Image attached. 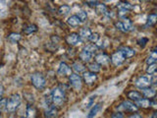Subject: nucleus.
Here are the masks:
<instances>
[{
  "mask_svg": "<svg viewBox=\"0 0 157 118\" xmlns=\"http://www.w3.org/2000/svg\"><path fill=\"white\" fill-rule=\"evenodd\" d=\"M87 68H88V70H90V72H93V73H98V72H100V70H101L100 65H99V64H97L96 62L90 63Z\"/></svg>",
  "mask_w": 157,
  "mask_h": 118,
  "instance_id": "29",
  "label": "nucleus"
},
{
  "mask_svg": "<svg viewBox=\"0 0 157 118\" xmlns=\"http://www.w3.org/2000/svg\"><path fill=\"white\" fill-rule=\"evenodd\" d=\"M123 26H124V29H125V32H129L132 29V22L129 18H124V21H121Z\"/></svg>",
  "mask_w": 157,
  "mask_h": 118,
  "instance_id": "26",
  "label": "nucleus"
},
{
  "mask_svg": "<svg viewBox=\"0 0 157 118\" xmlns=\"http://www.w3.org/2000/svg\"><path fill=\"white\" fill-rule=\"evenodd\" d=\"M31 81H32V84L33 85V87L37 88V90H42L46 85L45 78H44V76L41 73H38V72L33 74L31 76Z\"/></svg>",
  "mask_w": 157,
  "mask_h": 118,
  "instance_id": "2",
  "label": "nucleus"
},
{
  "mask_svg": "<svg viewBox=\"0 0 157 118\" xmlns=\"http://www.w3.org/2000/svg\"><path fill=\"white\" fill-rule=\"evenodd\" d=\"M93 56V54L91 52H90L88 50H86V49L83 48L82 50L80 52V54H78V57H80V59L82 61V62H90L91 60V58Z\"/></svg>",
  "mask_w": 157,
  "mask_h": 118,
  "instance_id": "13",
  "label": "nucleus"
},
{
  "mask_svg": "<svg viewBox=\"0 0 157 118\" xmlns=\"http://www.w3.org/2000/svg\"><path fill=\"white\" fill-rule=\"evenodd\" d=\"M91 33V30L90 28H82L78 32V36H80L81 39H88Z\"/></svg>",
  "mask_w": 157,
  "mask_h": 118,
  "instance_id": "20",
  "label": "nucleus"
},
{
  "mask_svg": "<svg viewBox=\"0 0 157 118\" xmlns=\"http://www.w3.org/2000/svg\"><path fill=\"white\" fill-rule=\"evenodd\" d=\"M58 75L60 76H70L72 74V68L65 62H61L58 68Z\"/></svg>",
  "mask_w": 157,
  "mask_h": 118,
  "instance_id": "10",
  "label": "nucleus"
},
{
  "mask_svg": "<svg viewBox=\"0 0 157 118\" xmlns=\"http://www.w3.org/2000/svg\"><path fill=\"white\" fill-rule=\"evenodd\" d=\"M21 118H26V117H21Z\"/></svg>",
  "mask_w": 157,
  "mask_h": 118,
  "instance_id": "45",
  "label": "nucleus"
},
{
  "mask_svg": "<svg viewBox=\"0 0 157 118\" xmlns=\"http://www.w3.org/2000/svg\"><path fill=\"white\" fill-rule=\"evenodd\" d=\"M77 16H78V18L80 19V21L82 23V22H85L86 20L87 19V14H86V12H85V11H80V12H78L77 13Z\"/></svg>",
  "mask_w": 157,
  "mask_h": 118,
  "instance_id": "32",
  "label": "nucleus"
},
{
  "mask_svg": "<svg viewBox=\"0 0 157 118\" xmlns=\"http://www.w3.org/2000/svg\"><path fill=\"white\" fill-rule=\"evenodd\" d=\"M156 20H157V16L156 14H150L148 18H147V22L145 24V27H152L154 26L155 23H156Z\"/></svg>",
  "mask_w": 157,
  "mask_h": 118,
  "instance_id": "27",
  "label": "nucleus"
},
{
  "mask_svg": "<svg viewBox=\"0 0 157 118\" xmlns=\"http://www.w3.org/2000/svg\"><path fill=\"white\" fill-rule=\"evenodd\" d=\"M94 8H95V11L98 15H105L107 13V6L103 3L99 2Z\"/></svg>",
  "mask_w": 157,
  "mask_h": 118,
  "instance_id": "23",
  "label": "nucleus"
},
{
  "mask_svg": "<svg viewBox=\"0 0 157 118\" xmlns=\"http://www.w3.org/2000/svg\"><path fill=\"white\" fill-rule=\"evenodd\" d=\"M157 61V51L156 49H153V50L151 51L150 55L146 58V63L148 64H153V63H156Z\"/></svg>",
  "mask_w": 157,
  "mask_h": 118,
  "instance_id": "25",
  "label": "nucleus"
},
{
  "mask_svg": "<svg viewBox=\"0 0 157 118\" xmlns=\"http://www.w3.org/2000/svg\"><path fill=\"white\" fill-rule=\"evenodd\" d=\"M152 83V80L150 76H140L136 80V86L139 88H145L150 87Z\"/></svg>",
  "mask_w": 157,
  "mask_h": 118,
  "instance_id": "6",
  "label": "nucleus"
},
{
  "mask_svg": "<svg viewBox=\"0 0 157 118\" xmlns=\"http://www.w3.org/2000/svg\"><path fill=\"white\" fill-rule=\"evenodd\" d=\"M50 1H53V0H50Z\"/></svg>",
  "mask_w": 157,
  "mask_h": 118,
  "instance_id": "46",
  "label": "nucleus"
},
{
  "mask_svg": "<svg viewBox=\"0 0 157 118\" xmlns=\"http://www.w3.org/2000/svg\"><path fill=\"white\" fill-rule=\"evenodd\" d=\"M140 1H148V0H140Z\"/></svg>",
  "mask_w": 157,
  "mask_h": 118,
  "instance_id": "44",
  "label": "nucleus"
},
{
  "mask_svg": "<svg viewBox=\"0 0 157 118\" xmlns=\"http://www.w3.org/2000/svg\"><path fill=\"white\" fill-rule=\"evenodd\" d=\"M67 24L69 25L70 27H73V28H77L80 25L82 24V22L80 21V19L78 18L77 15H73V16L69 17L68 20H67Z\"/></svg>",
  "mask_w": 157,
  "mask_h": 118,
  "instance_id": "15",
  "label": "nucleus"
},
{
  "mask_svg": "<svg viewBox=\"0 0 157 118\" xmlns=\"http://www.w3.org/2000/svg\"><path fill=\"white\" fill-rule=\"evenodd\" d=\"M118 50H120L123 53V55L126 57V59L132 57L135 55V53H136L134 49L129 47V46H122V47H120L119 49H118Z\"/></svg>",
  "mask_w": 157,
  "mask_h": 118,
  "instance_id": "14",
  "label": "nucleus"
},
{
  "mask_svg": "<svg viewBox=\"0 0 157 118\" xmlns=\"http://www.w3.org/2000/svg\"><path fill=\"white\" fill-rule=\"evenodd\" d=\"M51 101L55 106H62L66 101L65 91L61 88H54L51 92Z\"/></svg>",
  "mask_w": 157,
  "mask_h": 118,
  "instance_id": "1",
  "label": "nucleus"
},
{
  "mask_svg": "<svg viewBox=\"0 0 157 118\" xmlns=\"http://www.w3.org/2000/svg\"><path fill=\"white\" fill-rule=\"evenodd\" d=\"M57 113H58L57 108L55 106H50L44 112V116H45V118H56Z\"/></svg>",
  "mask_w": 157,
  "mask_h": 118,
  "instance_id": "19",
  "label": "nucleus"
},
{
  "mask_svg": "<svg viewBox=\"0 0 157 118\" xmlns=\"http://www.w3.org/2000/svg\"><path fill=\"white\" fill-rule=\"evenodd\" d=\"M0 117H1V116H0Z\"/></svg>",
  "mask_w": 157,
  "mask_h": 118,
  "instance_id": "47",
  "label": "nucleus"
},
{
  "mask_svg": "<svg viewBox=\"0 0 157 118\" xmlns=\"http://www.w3.org/2000/svg\"><path fill=\"white\" fill-rule=\"evenodd\" d=\"M151 104H152V102L149 98H140V100L136 101V105L142 107V108H148L151 106Z\"/></svg>",
  "mask_w": 157,
  "mask_h": 118,
  "instance_id": "18",
  "label": "nucleus"
},
{
  "mask_svg": "<svg viewBox=\"0 0 157 118\" xmlns=\"http://www.w3.org/2000/svg\"><path fill=\"white\" fill-rule=\"evenodd\" d=\"M69 82H70V85L75 88V90H81L82 87V79L80 75H78L77 73L75 74H71L69 76Z\"/></svg>",
  "mask_w": 157,
  "mask_h": 118,
  "instance_id": "4",
  "label": "nucleus"
},
{
  "mask_svg": "<svg viewBox=\"0 0 157 118\" xmlns=\"http://www.w3.org/2000/svg\"><path fill=\"white\" fill-rule=\"evenodd\" d=\"M101 105H102V103H101V102L96 103V104L93 105V106L91 107V109L90 110V112H88V114L86 115V118H94V116L97 114V112L100 110Z\"/></svg>",
  "mask_w": 157,
  "mask_h": 118,
  "instance_id": "17",
  "label": "nucleus"
},
{
  "mask_svg": "<svg viewBox=\"0 0 157 118\" xmlns=\"http://www.w3.org/2000/svg\"><path fill=\"white\" fill-rule=\"evenodd\" d=\"M21 34L20 33H10L9 36H8V41H11V42H13V43H15V42H17V41H19L20 39H21Z\"/></svg>",
  "mask_w": 157,
  "mask_h": 118,
  "instance_id": "30",
  "label": "nucleus"
},
{
  "mask_svg": "<svg viewBox=\"0 0 157 118\" xmlns=\"http://www.w3.org/2000/svg\"><path fill=\"white\" fill-rule=\"evenodd\" d=\"M117 109L123 110V111H128V112H136L139 107L136 105V103L132 102L130 100H124L119 106L117 107Z\"/></svg>",
  "mask_w": 157,
  "mask_h": 118,
  "instance_id": "5",
  "label": "nucleus"
},
{
  "mask_svg": "<svg viewBox=\"0 0 157 118\" xmlns=\"http://www.w3.org/2000/svg\"><path fill=\"white\" fill-rule=\"evenodd\" d=\"M156 67H157L156 63L149 64L148 67H147V69H146V73L149 74V75H153V74L155 73V71H156Z\"/></svg>",
  "mask_w": 157,
  "mask_h": 118,
  "instance_id": "31",
  "label": "nucleus"
},
{
  "mask_svg": "<svg viewBox=\"0 0 157 118\" xmlns=\"http://www.w3.org/2000/svg\"><path fill=\"white\" fill-rule=\"evenodd\" d=\"M95 62L97 64H99L100 66L101 65L104 66V65H107V64L110 62V57L104 52L98 53L97 55L95 56Z\"/></svg>",
  "mask_w": 157,
  "mask_h": 118,
  "instance_id": "11",
  "label": "nucleus"
},
{
  "mask_svg": "<svg viewBox=\"0 0 157 118\" xmlns=\"http://www.w3.org/2000/svg\"><path fill=\"white\" fill-rule=\"evenodd\" d=\"M99 3V0H86V4L90 7H95Z\"/></svg>",
  "mask_w": 157,
  "mask_h": 118,
  "instance_id": "36",
  "label": "nucleus"
},
{
  "mask_svg": "<svg viewBox=\"0 0 157 118\" xmlns=\"http://www.w3.org/2000/svg\"><path fill=\"white\" fill-rule=\"evenodd\" d=\"M27 114H28V117H29V118H32L34 114H36V110H34V108H33V106H29V107H28Z\"/></svg>",
  "mask_w": 157,
  "mask_h": 118,
  "instance_id": "37",
  "label": "nucleus"
},
{
  "mask_svg": "<svg viewBox=\"0 0 157 118\" xmlns=\"http://www.w3.org/2000/svg\"><path fill=\"white\" fill-rule=\"evenodd\" d=\"M128 97H129L131 100L137 101V100H140V98H142V96L140 92H136V91H131L128 92Z\"/></svg>",
  "mask_w": 157,
  "mask_h": 118,
  "instance_id": "22",
  "label": "nucleus"
},
{
  "mask_svg": "<svg viewBox=\"0 0 157 118\" xmlns=\"http://www.w3.org/2000/svg\"><path fill=\"white\" fill-rule=\"evenodd\" d=\"M147 42H148V38H146V37H141V38L139 39V41H137V43H139V45L141 46V47H144L146 45Z\"/></svg>",
  "mask_w": 157,
  "mask_h": 118,
  "instance_id": "35",
  "label": "nucleus"
},
{
  "mask_svg": "<svg viewBox=\"0 0 157 118\" xmlns=\"http://www.w3.org/2000/svg\"><path fill=\"white\" fill-rule=\"evenodd\" d=\"M85 49H86V50L91 52L93 55H94V53L97 50V47H96V45H94V44H87L86 46H85Z\"/></svg>",
  "mask_w": 157,
  "mask_h": 118,
  "instance_id": "34",
  "label": "nucleus"
},
{
  "mask_svg": "<svg viewBox=\"0 0 157 118\" xmlns=\"http://www.w3.org/2000/svg\"><path fill=\"white\" fill-rule=\"evenodd\" d=\"M129 118H142V117H141V115L137 114V113H134V114H132Z\"/></svg>",
  "mask_w": 157,
  "mask_h": 118,
  "instance_id": "41",
  "label": "nucleus"
},
{
  "mask_svg": "<svg viewBox=\"0 0 157 118\" xmlns=\"http://www.w3.org/2000/svg\"><path fill=\"white\" fill-rule=\"evenodd\" d=\"M6 102L7 100H4V98H2L1 100H0V110L4 109V108H6Z\"/></svg>",
  "mask_w": 157,
  "mask_h": 118,
  "instance_id": "39",
  "label": "nucleus"
},
{
  "mask_svg": "<svg viewBox=\"0 0 157 118\" xmlns=\"http://www.w3.org/2000/svg\"><path fill=\"white\" fill-rule=\"evenodd\" d=\"M99 38H100L99 34L95 33H91L90 34V38H88V41H90V42H92V43H96L98 41H99Z\"/></svg>",
  "mask_w": 157,
  "mask_h": 118,
  "instance_id": "33",
  "label": "nucleus"
},
{
  "mask_svg": "<svg viewBox=\"0 0 157 118\" xmlns=\"http://www.w3.org/2000/svg\"><path fill=\"white\" fill-rule=\"evenodd\" d=\"M82 79H83V82H85L86 85L91 86V85H93V84H94L97 81V75H96V73L88 71V72L83 73Z\"/></svg>",
  "mask_w": 157,
  "mask_h": 118,
  "instance_id": "8",
  "label": "nucleus"
},
{
  "mask_svg": "<svg viewBox=\"0 0 157 118\" xmlns=\"http://www.w3.org/2000/svg\"><path fill=\"white\" fill-rule=\"evenodd\" d=\"M117 8L120 10L121 12H128V11H130V10H132V5L130 3V2H128L126 1V0H121V1L117 4Z\"/></svg>",
  "mask_w": 157,
  "mask_h": 118,
  "instance_id": "12",
  "label": "nucleus"
},
{
  "mask_svg": "<svg viewBox=\"0 0 157 118\" xmlns=\"http://www.w3.org/2000/svg\"><path fill=\"white\" fill-rule=\"evenodd\" d=\"M86 66H85V64H83L82 62H80V61H77L75 62L72 65V70L73 71H75L77 74L78 73H82V72H85L86 70Z\"/></svg>",
  "mask_w": 157,
  "mask_h": 118,
  "instance_id": "16",
  "label": "nucleus"
},
{
  "mask_svg": "<svg viewBox=\"0 0 157 118\" xmlns=\"http://www.w3.org/2000/svg\"><path fill=\"white\" fill-rule=\"evenodd\" d=\"M156 115H157V114H156V112H154L153 114L151 115V117H150V118H156Z\"/></svg>",
  "mask_w": 157,
  "mask_h": 118,
  "instance_id": "43",
  "label": "nucleus"
},
{
  "mask_svg": "<svg viewBox=\"0 0 157 118\" xmlns=\"http://www.w3.org/2000/svg\"><path fill=\"white\" fill-rule=\"evenodd\" d=\"M36 32H37V26L36 25H33V24L29 25V26L26 27L24 30V33L26 34H31V33H33Z\"/></svg>",
  "mask_w": 157,
  "mask_h": 118,
  "instance_id": "28",
  "label": "nucleus"
},
{
  "mask_svg": "<svg viewBox=\"0 0 157 118\" xmlns=\"http://www.w3.org/2000/svg\"><path fill=\"white\" fill-rule=\"evenodd\" d=\"M3 93H4V88H3V86L0 85V100L3 98Z\"/></svg>",
  "mask_w": 157,
  "mask_h": 118,
  "instance_id": "40",
  "label": "nucleus"
},
{
  "mask_svg": "<svg viewBox=\"0 0 157 118\" xmlns=\"http://www.w3.org/2000/svg\"><path fill=\"white\" fill-rule=\"evenodd\" d=\"M66 41L69 45H72V46H75V45H78V43H81L82 39L78 36V33H72L70 34H68L67 37H66Z\"/></svg>",
  "mask_w": 157,
  "mask_h": 118,
  "instance_id": "9",
  "label": "nucleus"
},
{
  "mask_svg": "<svg viewBox=\"0 0 157 118\" xmlns=\"http://www.w3.org/2000/svg\"><path fill=\"white\" fill-rule=\"evenodd\" d=\"M125 60H126V57L123 55V53L120 50H117L116 52L113 53L110 58V61L112 62L113 65H115V66L122 65V64L125 62Z\"/></svg>",
  "mask_w": 157,
  "mask_h": 118,
  "instance_id": "7",
  "label": "nucleus"
},
{
  "mask_svg": "<svg viewBox=\"0 0 157 118\" xmlns=\"http://www.w3.org/2000/svg\"><path fill=\"white\" fill-rule=\"evenodd\" d=\"M115 27H116L117 30H119V31H121V32H123V33H126V32H125V29H124V26H123V24H122L121 21L116 22V23H115Z\"/></svg>",
  "mask_w": 157,
  "mask_h": 118,
  "instance_id": "38",
  "label": "nucleus"
},
{
  "mask_svg": "<svg viewBox=\"0 0 157 118\" xmlns=\"http://www.w3.org/2000/svg\"><path fill=\"white\" fill-rule=\"evenodd\" d=\"M122 113H115L114 115H113V117L114 118H123V115H121Z\"/></svg>",
  "mask_w": 157,
  "mask_h": 118,
  "instance_id": "42",
  "label": "nucleus"
},
{
  "mask_svg": "<svg viewBox=\"0 0 157 118\" xmlns=\"http://www.w3.org/2000/svg\"><path fill=\"white\" fill-rule=\"evenodd\" d=\"M21 100H22V97L20 95H18V93H15V95L11 96L6 102V109L9 112H14L19 107Z\"/></svg>",
  "mask_w": 157,
  "mask_h": 118,
  "instance_id": "3",
  "label": "nucleus"
},
{
  "mask_svg": "<svg viewBox=\"0 0 157 118\" xmlns=\"http://www.w3.org/2000/svg\"><path fill=\"white\" fill-rule=\"evenodd\" d=\"M70 11H71V8L69 5H62V6H60L57 10V12L60 16H66V15L70 13Z\"/></svg>",
  "mask_w": 157,
  "mask_h": 118,
  "instance_id": "24",
  "label": "nucleus"
},
{
  "mask_svg": "<svg viewBox=\"0 0 157 118\" xmlns=\"http://www.w3.org/2000/svg\"><path fill=\"white\" fill-rule=\"evenodd\" d=\"M142 95H144L146 98H151V97L155 96L156 91H155V88H152L148 87V88H142Z\"/></svg>",
  "mask_w": 157,
  "mask_h": 118,
  "instance_id": "21",
  "label": "nucleus"
}]
</instances>
